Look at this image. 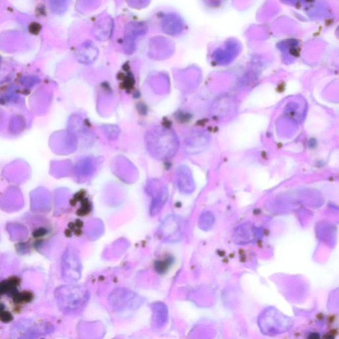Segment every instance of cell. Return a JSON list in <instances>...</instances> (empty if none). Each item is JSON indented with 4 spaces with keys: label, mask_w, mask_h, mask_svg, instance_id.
Wrapping results in <instances>:
<instances>
[{
    "label": "cell",
    "mask_w": 339,
    "mask_h": 339,
    "mask_svg": "<svg viewBox=\"0 0 339 339\" xmlns=\"http://www.w3.org/2000/svg\"><path fill=\"white\" fill-rule=\"evenodd\" d=\"M164 136H158L157 139H152L148 141V147L152 155L158 159H165L175 154L177 146L173 138L166 139Z\"/></svg>",
    "instance_id": "obj_1"
},
{
    "label": "cell",
    "mask_w": 339,
    "mask_h": 339,
    "mask_svg": "<svg viewBox=\"0 0 339 339\" xmlns=\"http://www.w3.org/2000/svg\"><path fill=\"white\" fill-rule=\"evenodd\" d=\"M182 232L181 221L175 216L166 217L160 228V236L166 242H177L181 238Z\"/></svg>",
    "instance_id": "obj_2"
},
{
    "label": "cell",
    "mask_w": 339,
    "mask_h": 339,
    "mask_svg": "<svg viewBox=\"0 0 339 339\" xmlns=\"http://www.w3.org/2000/svg\"><path fill=\"white\" fill-rule=\"evenodd\" d=\"M152 187L149 186L151 195H153L151 206V214L153 216L158 214L162 210L163 206L168 199V191L166 186L162 185L160 182H151Z\"/></svg>",
    "instance_id": "obj_3"
},
{
    "label": "cell",
    "mask_w": 339,
    "mask_h": 339,
    "mask_svg": "<svg viewBox=\"0 0 339 339\" xmlns=\"http://www.w3.org/2000/svg\"><path fill=\"white\" fill-rule=\"evenodd\" d=\"M178 185L182 192H190L193 189L192 176L189 169L184 166L178 170Z\"/></svg>",
    "instance_id": "obj_4"
}]
</instances>
